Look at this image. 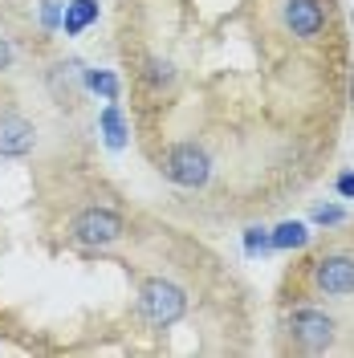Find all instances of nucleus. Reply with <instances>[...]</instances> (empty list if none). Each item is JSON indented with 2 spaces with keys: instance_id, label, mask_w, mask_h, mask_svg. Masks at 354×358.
<instances>
[{
  "instance_id": "nucleus-1",
  "label": "nucleus",
  "mask_w": 354,
  "mask_h": 358,
  "mask_svg": "<svg viewBox=\"0 0 354 358\" xmlns=\"http://www.w3.org/2000/svg\"><path fill=\"white\" fill-rule=\"evenodd\" d=\"M139 306H143V313H147V322L163 330V326H176L179 317H183V310H187V297H183V289H179L176 281L151 277V281L139 289Z\"/></svg>"
},
{
  "instance_id": "nucleus-2",
  "label": "nucleus",
  "mask_w": 354,
  "mask_h": 358,
  "mask_svg": "<svg viewBox=\"0 0 354 358\" xmlns=\"http://www.w3.org/2000/svg\"><path fill=\"white\" fill-rule=\"evenodd\" d=\"M163 176L171 179L176 187H204L208 176H212V159L196 143H176L163 155Z\"/></svg>"
},
{
  "instance_id": "nucleus-3",
  "label": "nucleus",
  "mask_w": 354,
  "mask_h": 358,
  "mask_svg": "<svg viewBox=\"0 0 354 358\" xmlns=\"http://www.w3.org/2000/svg\"><path fill=\"white\" fill-rule=\"evenodd\" d=\"M73 241L86 248H106L114 245L118 236H122V216L111 212V208H86V212H78L73 216Z\"/></svg>"
},
{
  "instance_id": "nucleus-4",
  "label": "nucleus",
  "mask_w": 354,
  "mask_h": 358,
  "mask_svg": "<svg viewBox=\"0 0 354 358\" xmlns=\"http://www.w3.org/2000/svg\"><path fill=\"white\" fill-rule=\"evenodd\" d=\"M313 281L326 297H351L354 293V257H342V252H330L313 265Z\"/></svg>"
},
{
  "instance_id": "nucleus-5",
  "label": "nucleus",
  "mask_w": 354,
  "mask_h": 358,
  "mask_svg": "<svg viewBox=\"0 0 354 358\" xmlns=\"http://www.w3.org/2000/svg\"><path fill=\"white\" fill-rule=\"evenodd\" d=\"M289 330H293V338L306 346V350H326L334 342V317L322 310H297L293 317H289Z\"/></svg>"
},
{
  "instance_id": "nucleus-6",
  "label": "nucleus",
  "mask_w": 354,
  "mask_h": 358,
  "mask_svg": "<svg viewBox=\"0 0 354 358\" xmlns=\"http://www.w3.org/2000/svg\"><path fill=\"white\" fill-rule=\"evenodd\" d=\"M37 143V127L21 118V114H8L0 118V159H24Z\"/></svg>"
},
{
  "instance_id": "nucleus-7",
  "label": "nucleus",
  "mask_w": 354,
  "mask_h": 358,
  "mask_svg": "<svg viewBox=\"0 0 354 358\" xmlns=\"http://www.w3.org/2000/svg\"><path fill=\"white\" fill-rule=\"evenodd\" d=\"M322 24H326V13H322V4L318 0H285V29L293 37H318L322 33Z\"/></svg>"
},
{
  "instance_id": "nucleus-8",
  "label": "nucleus",
  "mask_w": 354,
  "mask_h": 358,
  "mask_svg": "<svg viewBox=\"0 0 354 358\" xmlns=\"http://www.w3.org/2000/svg\"><path fill=\"white\" fill-rule=\"evenodd\" d=\"M98 21V0H69L66 13H62V29H66V37H78L82 29Z\"/></svg>"
},
{
  "instance_id": "nucleus-9",
  "label": "nucleus",
  "mask_w": 354,
  "mask_h": 358,
  "mask_svg": "<svg viewBox=\"0 0 354 358\" xmlns=\"http://www.w3.org/2000/svg\"><path fill=\"white\" fill-rule=\"evenodd\" d=\"M269 241H273V248H281V252H289V248H306L310 245V228L302 220H285L277 224L273 232H269Z\"/></svg>"
},
{
  "instance_id": "nucleus-10",
  "label": "nucleus",
  "mask_w": 354,
  "mask_h": 358,
  "mask_svg": "<svg viewBox=\"0 0 354 358\" xmlns=\"http://www.w3.org/2000/svg\"><path fill=\"white\" fill-rule=\"evenodd\" d=\"M98 122H102V138H106V147H111V151H122V147H127V118H122V110L111 102L106 110L98 114Z\"/></svg>"
},
{
  "instance_id": "nucleus-11",
  "label": "nucleus",
  "mask_w": 354,
  "mask_h": 358,
  "mask_svg": "<svg viewBox=\"0 0 354 358\" xmlns=\"http://www.w3.org/2000/svg\"><path fill=\"white\" fill-rule=\"evenodd\" d=\"M86 86L94 94H102L106 102H118V78H114L111 69H86Z\"/></svg>"
},
{
  "instance_id": "nucleus-12",
  "label": "nucleus",
  "mask_w": 354,
  "mask_h": 358,
  "mask_svg": "<svg viewBox=\"0 0 354 358\" xmlns=\"http://www.w3.org/2000/svg\"><path fill=\"white\" fill-rule=\"evenodd\" d=\"M147 82H151L155 90L171 86V82H176V69H171V62H163V57H151V62H147Z\"/></svg>"
},
{
  "instance_id": "nucleus-13",
  "label": "nucleus",
  "mask_w": 354,
  "mask_h": 358,
  "mask_svg": "<svg viewBox=\"0 0 354 358\" xmlns=\"http://www.w3.org/2000/svg\"><path fill=\"white\" fill-rule=\"evenodd\" d=\"M265 248H273L265 228H248V232H244V252H248V257H261Z\"/></svg>"
},
{
  "instance_id": "nucleus-14",
  "label": "nucleus",
  "mask_w": 354,
  "mask_h": 358,
  "mask_svg": "<svg viewBox=\"0 0 354 358\" xmlns=\"http://www.w3.org/2000/svg\"><path fill=\"white\" fill-rule=\"evenodd\" d=\"M313 220H318V224H342V220H346V212H342V208H334V203H330V208L322 203V208L313 212Z\"/></svg>"
},
{
  "instance_id": "nucleus-15",
  "label": "nucleus",
  "mask_w": 354,
  "mask_h": 358,
  "mask_svg": "<svg viewBox=\"0 0 354 358\" xmlns=\"http://www.w3.org/2000/svg\"><path fill=\"white\" fill-rule=\"evenodd\" d=\"M41 21H45V29H57V24H62V8H57V0H45Z\"/></svg>"
},
{
  "instance_id": "nucleus-16",
  "label": "nucleus",
  "mask_w": 354,
  "mask_h": 358,
  "mask_svg": "<svg viewBox=\"0 0 354 358\" xmlns=\"http://www.w3.org/2000/svg\"><path fill=\"white\" fill-rule=\"evenodd\" d=\"M338 196L354 200V171H342V176H338Z\"/></svg>"
},
{
  "instance_id": "nucleus-17",
  "label": "nucleus",
  "mask_w": 354,
  "mask_h": 358,
  "mask_svg": "<svg viewBox=\"0 0 354 358\" xmlns=\"http://www.w3.org/2000/svg\"><path fill=\"white\" fill-rule=\"evenodd\" d=\"M8 66H13V45L0 37V69H8Z\"/></svg>"
}]
</instances>
